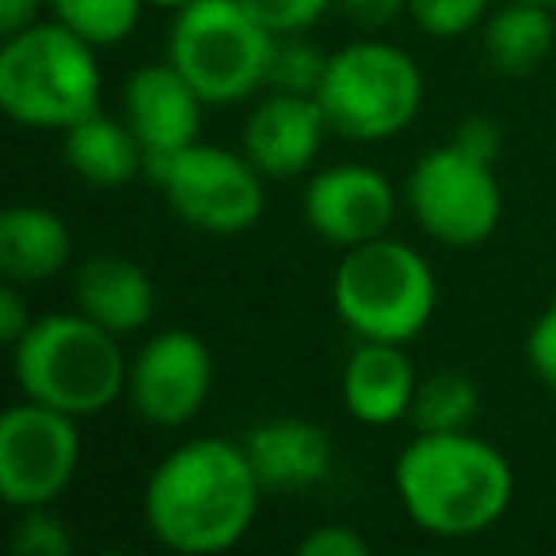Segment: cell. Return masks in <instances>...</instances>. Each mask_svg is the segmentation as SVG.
Wrapping results in <instances>:
<instances>
[{"mask_svg":"<svg viewBox=\"0 0 556 556\" xmlns=\"http://www.w3.org/2000/svg\"><path fill=\"white\" fill-rule=\"evenodd\" d=\"M31 325H35L31 305H27V298L20 294V282H9L4 294H0V340L9 343V348H16Z\"/></svg>","mask_w":556,"mask_h":556,"instance_id":"obj_31","label":"cell"},{"mask_svg":"<svg viewBox=\"0 0 556 556\" xmlns=\"http://www.w3.org/2000/svg\"><path fill=\"white\" fill-rule=\"evenodd\" d=\"M302 210L320 240L336 248H358L389 232L396 217V191L378 168L332 164L309 179Z\"/></svg>","mask_w":556,"mask_h":556,"instance_id":"obj_12","label":"cell"},{"mask_svg":"<svg viewBox=\"0 0 556 556\" xmlns=\"http://www.w3.org/2000/svg\"><path fill=\"white\" fill-rule=\"evenodd\" d=\"M65 134V164L73 176L92 187H123L134 176L146 172V149L130 123L92 111L80 123H73Z\"/></svg>","mask_w":556,"mask_h":556,"instance_id":"obj_19","label":"cell"},{"mask_svg":"<svg viewBox=\"0 0 556 556\" xmlns=\"http://www.w3.org/2000/svg\"><path fill=\"white\" fill-rule=\"evenodd\" d=\"M332 4L351 20V24L370 27V31L389 27L401 12H408V0H332Z\"/></svg>","mask_w":556,"mask_h":556,"instance_id":"obj_30","label":"cell"},{"mask_svg":"<svg viewBox=\"0 0 556 556\" xmlns=\"http://www.w3.org/2000/svg\"><path fill=\"white\" fill-rule=\"evenodd\" d=\"M248 462L263 488L298 492L313 488L332 472V439L320 424L298 416L267 419L244 434Z\"/></svg>","mask_w":556,"mask_h":556,"instance_id":"obj_16","label":"cell"},{"mask_svg":"<svg viewBox=\"0 0 556 556\" xmlns=\"http://www.w3.org/2000/svg\"><path fill=\"white\" fill-rule=\"evenodd\" d=\"M126 123L138 134L146 149V168L153 161L179 153L191 141H199L202 130V100L194 85L164 58L156 65H141L126 80Z\"/></svg>","mask_w":556,"mask_h":556,"instance_id":"obj_13","label":"cell"},{"mask_svg":"<svg viewBox=\"0 0 556 556\" xmlns=\"http://www.w3.org/2000/svg\"><path fill=\"white\" fill-rule=\"evenodd\" d=\"M298 553L302 556H366L370 553V541L363 538L358 530H351V526H317L313 533H305L302 541H298Z\"/></svg>","mask_w":556,"mask_h":556,"instance_id":"obj_27","label":"cell"},{"mask_svg":"<svg viewBox=\"0 0 556 556\" xmlns=\"http://www.w3.org/2000/svg\"><path fill=\"white\" fill-rule=\"evenodd\" d=\"M260 492L244 442L191 439L149 472L141 515L149 533L172 553L217 556L252 530Z\"/></svg>","mask_w":556,"mask_h":556,"instance_id":"obj_1","label":"cell"},{"mask_svg":"<svg viewBox=\"0 0 556 556\" xmlns=\"http://www.w3.org/2000/svg\"><path fill=\"white\" fill-rule=\"evenodd\" d=\"M325 134H332L317 96L270 92L244 123V156L267 179H294L313 168Z\"/></svg>","mask_w":556,"mask_h":556,"instance_id":"obj_14","label":"cell"},{"mask_svg":"<svg viewBox=\"0 0 556 556\" xmlns=\"http://www.w3.org/2000/svg\"><path fill=\"white\" fill-rule=\"evenodd\" d=\"M73 305L115 336H130L153 320L156 287L141 263L118 252H96L77 267L73 278Z\"/></svg>","mask_w":556,"mask_h":556,"instance_id":"obj_15","label":"cell"},{"mask_svg":"<svg viewBox=\"0 0 556 556\" xmlns=\"http://www.w3.org/2000/svg\"><path fill=\"white\" fill-rule=\"evenodd\" d=\"M214 389V355L194 332H156L130 363L126 396L153 427H184L202 412Z\"/></svg>","mask_w":556,"mask_h":556,"instance_id":"obj_11","label":"cell"},{"mask_svg":"<svg viewBox=\"0 0 556 556\" xmlns=\"http://www.w3.org/2000/svg\"><path fill=\"white\" fill-rule=\"evenodd\" d=\"M12 374L27 401L80 419L100 416L123 396L130 363L115 332L73 309L35 317L12 348Z\"/></svg>","mask_w":556,"mask_h":556,"instance_id":"obj_3","label":"cell"},{"mask_svg":"<svg viewBox=\"0 0 556 556\" xmlns=\"http://www.w3.org/2000/svg\"><path fill=\"white\" fill-rule=\"evenodd\" d=\"M538 4H556V0H538Z\"/></svg>","mask_w":556,"mask_h":556,"instance_id":"obj_34","label":"cell"},{"mask_svg":"<svg viewBox=\"0 0 556 556\" xmlns=\"http://www.w3.org/2000/svg\"><path fill=\"white\" fill-rule=\"evenodd\" d=\"M416 366L404 355V343L363 340L343 366V404L366 427H389L408 419L416 396Z\"/></svg>","mask_w":556,"mask_h":556,"instance_id":"obj_17","label":"cell"},{"mask_svg":"<svg viewBox=\"0 0 556 556\" xmlns=\"http://www.w3.org/2000/svg\"><path fill=\"white\" fill-rule=\"evenodd\" d=\"M42 9H47V0H0V31H4V39L39 24Z\"/></svg>","mask_w":556,"mask_h":556,"instance_id":"obj_32","label":"cell"},{"mask_svg":"<svg viewBox=\"0 0 556 556\" xmlns=\"http://www.w3.org/2000/svg\"><path fill=\"white\" fill-rule=\"evenodd\" d=\"M73 255L65 217L47 206H9L0 214V275L20 287L50 282Z\"/></svg>","mask_w":556,"mask_h":556,"instance_id":"obj_18","label":"cell"},{"mask_svg":"<svg viewBox=\"0 0 556 556\" xmlns=\"http://www.w3.org/2000/svg\"><path fill=\"white\" fill-rule=\"evenodd\" d=\"M408 16L434 39H457L488 16V0H408Z\"/></svg>","mask_w":556,"mask_h":556,"instance_id":"obj_24","label":"cell"},{"mask_svg":"<svg viewBox=\"0 0 556 556\" xmlns=\"http://www.w3.org/2000/svg\"><path fill=\"white\" fill-rule=\"evenodd\" d=\"M317 100L332 134L348 141H386L416 123L424 108V73L408 50L363 39L328 54Z\"/></svg>","mask_w":556,"mask_h":556,"instance_id":"obj_7","label":"cell"},{"mask_svg":"<svg viewBox=\"0 0 556 556\" xmlns=\"http://www.w3.org/2000/svg\"><path fill=\"white\" fill-rule=\"evenodd\" d=\"M556 42V24L548 4L538 0H507L500 12L488 16L484 27V58L503 77H526L533 73Z\"/></svg>","mask_w":556,"mask_h":556,"instance_id":"obj_20","label":"cell"},{"mask_svg":"<svg viewBox=\"0 0 556 556\" xmlns=\"http://www.w3.org/2000/svg\"><path fill=\"white\" fill-rule=\"evenodd\" d=\"M526 358H530L533 374H538L548 389H556V302L548 305V309L538 317V325L530 328Z\"/></svg>","mask_w":556,"mask_h":556,"instance_id":"obj_29","label":"cell"},{"mask_svg":"<svg viewBox=\"0 0 556 556\" xmlns=\"http://www.w3.org/2000/svg\"><path fill=\"white\" fill-rule=\"evenodd\" d=\"M278 35L240 0H191L168 27V62L194 85L206 108H232L267 88Z\"/></svg>","mask_w":556,"mask_h":556,"instance_id":"obj_6","label":"cell"},{"mask_svg":"<svg viewBox=\"0 0 556 556\" xmlns=\"http://www.w3.org/2000/svg\"><path fill=\"white\" fill-rule=\"evenodd\" d=\"M404 199L419 229L446 248L484 244L503 217V191L492 164L450 141L419 156L404 184Z\"/></svg>","mask_w":556,"mask_h":556,"instance_id":"obj_9","label":"cell"},{"mask_svg":"<svg viewBox=\"0 0 556 556\" xmlns=\"http://www.w3.org/2000/svg\"><path fill=\"white\" fill-rule=\"evenodd\" d=\"M332 305L358 340L408 343L431 325L439 282L416 248L378 237L343 252L332 278Z\"/></svg>","mask_w":556,"mask_h":556,"instance_id":"obj_5","label":"cell"},{"mask_svg":"<svg viewBox=\"0 0 556 556\" xmlns=\"http://www.w3.org/2000/svg\"><path fill=\"white\" fill-rule=\"evenodd\" d=\"M270 35H305L336 9L332 0H240Z\"/></svg>","mask_w":556,"mask_h":556,"instance_id":"obj_26","label":"cell"},{"mask_svg":"<svg viewBox=\"0 0 556 556\" xmlns=\"http://www.w3.org/2000/svg\"><path fill=\"white\" fill-rule=\"evenodd\" d=\"M146 176L161 187L168 210L210 237H237L263 217V172L244 153L191 141L179 153L153 161Z\"/></svg>","mask_w":556,"mask_h":556,"instance_id":"obj_8","label":"cell"},{"mask_svg":"<svg viewBox=\"0 0 556 556\" xmlns=\"http://www.w3.org/2000/svg\"><path fill=\"white\" fill-rule=\"evenodd\" d=\"M325 70H328V54H320L302 35H282L275 47V58H270L267 88L270 92L317 96Z\"/></svg>","mask_w":556,"mask_h":556,"instance_id":"obj_23","label":"cell"},{"mask_svg":"<svg viewBox=\"0 0 556 556\" xmlns=\"http://www.w3.org/2000/svg\"><path fill=\"white\" fill-rule=\"evenodd\" d=\"M480 408L477 381L462 370H434L416 386L412 396V427L424 434H446V431H469Z\"/></svg>","mask_w":556,"mask_h":556,"instance_id":"obj_21","label":"cell"},{"mask_svg":"<svg viewBox=\"0 0 556 556\" xmlns=\"http://www.w3.org/2000/svg\"><path fill=\"white\" fill-rule=\"evenodd\" d=\"M146 4H153V9H172V12H179L184 4H191V0H146Z\"/></svg>","mask_w":556,"mask_h":556,"instance_id":"obj_33","label":"cell"},{"mask_svg":"<svg viewBox=\"0 0 556 556\" xmlns=\"http://www.w3.org/2000/svg\"><path fill=\"white\" fill-rule=\"evenodd\" d=\"M450 146H457L462 153L477 156V161H484V164H495V161H500V153H503V130H500V123H495V118L469 115L465 123H457Z\"/></svg>","mask_w":556,"mask_h":556,"instance_id":"obj_28","label":"cell"},{"mask_svg":"<svg viewBox=\"0 0 556 556\" xmlns=\"http://www.w3.org/2000/svg\"><path fill=\"white\" fill-rule=\"evenodd\" d=\"M146 0H47L58 24L77 31L96 50L118 47L134 35Z\"/></svg>","mask_w":556,"mask_h":556,"instance_id":"obj_22","label":"cell"},{"mask_svg":"<svg viewBox=\"0 0 556 556\" xmlns=\"http://www.w3.org/2000/svg\"><path fill=\"white\" fill-rule=\"evenodd\" d=\"M100 62L96 47L50 20L9 35L0 50V108L31 130H70L100 111Z\"/></svg>","mask_w":556,"mask_h":556,"instance_id":"obj_4","label":"cell"},{"mask_svg":"<svg viewBox=\"0 0 556 556\" xmlns=\"http://www.w3.org/2000/svg\"><path fill=\"white\" fill-rule=\"evenodd\" d=\"M12 548L20 556H70L73 538L50 507H31L20 510V522L12 530Z\"/></svg>","mask_w":556,"mask_h":556,"instance_id":"obj_25","label":"cell"},{"mask_svg":"<svg viewBox=\"0 0 556 556\" xmlns=\"http://www.w3.org/2000/svg\"><path fill=\"white\" fill-rule=\"evenodd\" d=\"M80 465L77 416L39 401L12 404L0 416V495L12 510L54 507Z\"/></svg>","mask_w":556,"mask_h":556,"instance_id":"obj_10","label":"cell"},{"mask_svg":"<svg viewBox=\"0 0 556 556\" xmlns=\"http://www.w3.org/2000/svg\"><path fill=\"white\" fill-rule=\"evenodd\" d=\"M393 484L408 518L431 538L462 541L492 530L510 507V462L469 431L424 434L401 450Z\"/></svg>","mask_w":556,"mask_h":556,"instance_id":"obj_2","label":"cell"}]
</instances>
